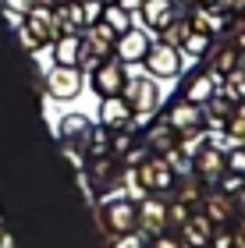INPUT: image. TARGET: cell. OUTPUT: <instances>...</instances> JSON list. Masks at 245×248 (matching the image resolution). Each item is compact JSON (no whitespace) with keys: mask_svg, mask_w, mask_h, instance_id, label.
<instances>
[{"mask_svg":"<svg viewBox=\"0 0 245 248\" xmlns=\"http://www.w3.org/2000/svg\"><path fill=\"white\" fill-rule=\"evenodd\" d=\"M96 223L103 234H135L139 231V206L125 199H103V206L96 209Z\"/></svg>","mask_w":245,"mask_h":248,"instance_id":"cell-1","label":"cell"},{"mask_svg":"<svg viewBox=\"0 0 245 248\" xmlns=\"http://www.w3.org/2000/svg\"><path fill=\"white\" fill-rule=\"evenodd\" d=\"M114 43H117V32L107 29L103 21H93L85 32H82V57H79V71L93 75L103 61H110L114 53Z\"/></svg>","mask_w":245,"mask_h":248,"instance_id":"cell-2","label":"cell"},{"mask_svg":"<svg viewBox=\"0 0 245 248\" xmlns=\"http://www.w3.org/2000/svg\"><path fill=\"white\" fill-rule=\"evenodd\" d=\"M125 103L131 107V121H142L149 114H157L160 107V85L157 78H128L125 82Z\"/></svg>","mask_w":245,"mask_h":248,"instance_id":"cell-3","label":"cell"},{"mask_svg":"<svg viewBox=\"0 0 245 248\" xmlns=\"http://www.w3.org/2000/svg\"><path fill=\"white\" fill-rule=\"evenodd\" d=\"M135 181L149 191V195H157V191H167V188H174L178 181V174H174V167L163 160V156H146L139 167H135Z\"/></svg>","mask_w":245,"mask_h":248,"instance_id":"cell-4","label":"cell"},{"mask_svg":"<svg viewBox=\"0 0 245 248\" xmlns=\"http://www.w3.org/2000/svg\"><path fill=\"white\" fill-rule=\"evenodd\" d=\"M142 61H146V71L153 78H178L181 75V50L167 46V43H149Z\"/></svg>","mask_w":245,"mask_h":248,"instance_id":"cell-5","label":"cell"},{"mask_svg":"<svg viewBox=\"0 0 245 248\" xmlns=\"http://www.w3.org/2000/svg\"><path fill=\"white\" fill-rule=\"evenodd\" d=\"M125 82H128V64H121V61H103L93 71V89L99 96H121L125 93Z\"/></svg>","mask_w":245,"mask_h":248,"instance_id":"cell-6","label":"cell"},{"mask_svg":"<svg viewBox=\"0 0 245 248\" xmlns=\"http://www.w3.org/2000/svg\"><path fill=\"white\" fill-rule=\"evenodd\" d=\"M21 25H25V29L32 32V36H36V39L43 43V46H50V43L61 36V25H57V11H50V7H39V4L32 7L25 18H21Z\"/></svg>","mask_w":245,"mask_h":248,"instance_id":"cell-7","label":"cell"},{"mask_svg":"<svg viewBox=\"0 0 245 248\" xmlns=\"http://www.w3.org/2000/svg\"><path fill=\"white\" fill-rule=\"evenodd\" d=\"M192 163H196V174L203 177L206 185H217L220 177L228 174V153L220 149V145H203Z\"/></svg>","mask_w":245,"mask_h":248,"instance_id":"cell-8","label":"cell"},{"mask_svg":"<svg viewBox=\"0 0 245 248\" xmlns=\"http://www.w3.org/2000/svg\"><path fill=\"white\" fill-rule=\"evenodd\" d=\"M57 135H61V145H75V149H89V139H93V121L85 114H68L61 117L57 124Z\"/></svg>","mask_w":245,"mask_h":248,"instance_id":"cell-9","label":"cell"},{"mask_svg":"<svg viewBox=\"0 0 245 248\" xmlns=\"http://www.w3.org/2000/svg\"><path fill=\"white\" fill-rule=\"evenodd\" d=\"M163 227H167V202L157 195H146L139 202V231L149 238H160Z\"/></svg>","mask_w":245,"mask_h":248,"instance_id":"cell-10","label":"cell"},{"mask_svg":"<svg viewBox=\"0 0 245 248\" xmlns=\"http://www.w3.org/2000/svg\"><path fill=\"white\" fill-rule=\"evenodd\" d=\"M47 93L53 99H75L82 93V71L79 67H53L47 75Z\"/></svg>","mask_w":245,"mask_h":248,"instance_id":"cell-11","label":"cell"},{"mask_svg":"<svg viewBox=\"0 0 245 248\" xmlns=\"http://www.w3.org/2000/svg\"><path fill=\"white\" fill-rule=\"evenodd\" d=\"M146 50H149V39H146V32L131 25L128 32H121L117 43H114V53H117V61L121 64H139L142 57H146Z\"/></svg>","mask_w":245,"mask_h":248,"instance_id":"cell-12","label":"cell"},{"mask_svg":"<svg viewBox=\"0 0 245 248\" xmlns=\"http://www.w3.org/2000/svg\"><path fill=\"white\" fill-rule=\"evenodd\" d=\"M181 15L171 0H142V7H139V18L146 21V29H153V32H163L171 21Z\"/></svg>","mask_w":245,"mask_h":248,"instance_id":"cell-13","label":"cell"},{"mask_svg":"<svg viewBox=\"0 0 245 248\" xmlns=\"http://www.w3.org/2000/svg\"><path fill=\"white\" fill-rule=\"evenodd\" d=\"M206 61H210V75L228 78L231 71H238V67H242V50L228 39V43H220V46L210 50V53H206Z\"/></svg>","mask_w":245,"mask_h":248,"instance_id":"cell-14","label":"cell"},{"mask_svg":"<svg viewBox=\"0 0 245 248\" xmlns=\"http://www.w3.org/2000/svg\"><path fill=\"white\" fill-rule=\"evenodd\" d=\"M178 135H185V131H196V128H203V107H196V103H188V99H181V103H174L171 110H167V117H163Z\"/></svg>","mask_w":245,"mask_h":248,"instance_id":"cell-15","label":"cell"},{"mask_svg":"<svg viewBox=\"0 0 245 248\" xmlns=\"http://www.w3.org/2000/svg\"><path fill=\"white\" fill-rule=\"evenodd\" d=\"M213 241V220L210 217H188L181 223V245L185 248H210Z\"/></svg>","mask_w":245,"mask_h":248,"instance_id":"cell-16","label":"cell"},{"mask_svg":"<svg viewBox=\"0 0 245 248\" xmlns=\"http://www.w3.org/2000/svg\"><path fill=\"white\" fill-rule=\"evenodd\" d=\"M99 121H103V128L125 131V128H131V107L121 96H107L103 103H99Z\"/></svg>","mask_w":245,"mask_h":248,"instance_id":"cell-17","label":"cell"},{"mask_svg":"<svg viewBox=\"0 0 245 248\" xmlns=\"http://www.w3.org/2000/svg\"><path fill=\"white\" fill-rule=\"evenodd\" d=\"M50 57H53V67H79L82 36H57L50 43Z\"/></svg>","mask_w":245,"mask_h":248,"instance_id":"cell-18","label":"cell"},{"mask_svg":"<svg viewBox=\"0 0 245 248\" xmlns=\"http://www.w3.org/2000/svg\"><path fill=\"white\" fill-rule=\"evenodd\" d=\"M203 206H206V217L213 220V223H224L231 217H238V202L235 195H228V191H210V195H203Z\"/></svg>","mask_w":245,"mask_h":248,"instance_id":"cell-19","label":"cell"},{"mask_svg":"<svg viewBox=\"0 0 245 248\" xmlns=\"http://www.w3.org/2000/svg\"><path fill=\"white\" fill-rule=\"evenodd\" d=\"M57 25H61V36H82V32L89 29L85 4H64V7H57Z\"/></svg>","mask_w":245,"mask_h":248,"instance_id":"cell-20","label":"cell"},{"mask_svg":"<svg viewBox=\"0 0 245 248\" xmlns=\"http://www.w3.org/2000/svg\"><path fill=\"white\" fill-rule=\"evenodd\" d=\"M217 93H220V78L206 71V75H196L192 82H188L185 99H188V103H196V107H203V103H210Z\"/></svg>","mask_w":245,"mask_h":248,"instance_id":"cell-21","label":"cell"},{"mask_svg":"<svg viewBox=\"0 0 245 248\" xmlns=\"http://www.w3.org/2000/svg\"><path fill=\"white\" fill-rule=\"evenodd\" d=\"M146 149H149V153H157V156H167L171 149H178V131H174L167 121L153 124L149 135H146Z\"/></svg>","mask_w":245,"mask_h":248,"instance_id":"cell-22","label":"cell"},{"mask_svg":"<svg viewBox=\"0 0 245 248\" xmlns=\"http://www.w3.org/2000/svg\"><path fill=\"white\" fill-rule=\"evenodd\" d=\"M99 21H103L107 29H114L117 36L131 29V15H128V11L121 7V4H103V15H99Z\"/></svg>","mask_w":245,"mask_h":248,"instance_id":"cell-23","label":"cell"},{"mask_svg":"<svg viewBox=\"0 0 245 248\" xmlns=\"http://www.w3.org/2000/svg\"><path fill=\"white\" fill-rule=\"evenodd\" d=\"M220 93H224L231 103H245V67L231 71L228 78H220Z\"/></svg>","mask_w":245,"mask_h":248,"instance_id":"cell-24","label":"cell"},{"mask_svg":"<svg viewBox=\"0 0 245 248\" xmlns=\"http://www.w3.org/2000/svg\"><path fill=\"white\" fill-rule=\"evenodd\" d=\"M210 43H213V36H206V32H192V29H188V36H185V43H181V50H185V57L199 61V57H206V53H210Z\"/></svg>","mask_w":245,"mask_h":248,"instance_id":"cell-25","label":"cell"},{"mask_svg":"<svg viewBox=\"0 0 245 248\" xmlns=\"http://www.w3.org/2000/svg\"><path fill=\"white\" fill-rule=\"evenodd\" d=\"M178 188H181V191H178V202H185V206H188V202H192V206H196V202L199 199H203V191H199V188H203L206 181H203V177H192V174H185V177H178V181H174Z\"/></svg>","mask_w":245,"mask_h":248,"instance_id":"cell-26","label":"cell"},{"mask_svg":"<svg viewBox=\"0 0 245 248\" xmlns=\"http://www.w3.org/2000/svg\"><path fill=\"white\" fill-rule=\"evenodd\" d=\"M185 36H188V18H185V15H178L171 25L160 32V43H167V46H178V50H181Z\"/></svg>","mask_w":245,"mask_h":248,"instance_id":"cell-27","label":"cell"},{"mask_svg":"<svg viewBox=\"0 0 245 248\" xmlns=\"http://www.w3.org/2000/svg\"><path fill=\"white\" fill-rule=\"evenodd\" d=\"M224 135L235 145H245V103H238L235 107V114L228 117V124H224Z\"/></svg>","mask_w":245,"mask_h":248,"instance_id":"cell-28","label":"cell"},{"mask_svg":"<svg viewBox=\"0 0 245 248\" xmlns=\"http://www.w3.org/2000/svg\"><path fill=\"white\" fill-rule=\"evenodd\" d=\"M107 181H114V160L110 156H93V185L103 188Z\"/></svg>","mask_w":245,"mask_h":248,"instance_id":"cell-29","label":"cell"},{"mask_svg":"<svg viewBox=\"0 0 245 248\" xmlns=\"http://www.w3.org/2000/svg\"><path fill=\"white\" fill-rule=\"evenodd\" d=\"M220 191H228V195H238V191L245 188V174H235V170H228L224 177H220Z\"/></svg>","mask_w":245,"mask_h":248,"instance_id":"cell-30","label":"cell"},{"mask_svg":"<svg viewBox=\"0 0 245 248\" xmlns=\"http://www.w3.org/2000/svg\"><path fill=\"white\" fill-rule=\"evenodd\" d=\"M188 217H192V213H188V206H185V202H171V206H167V223H178V227H181V223L188 220Z\"/></svg>","mask_w":245,"mask_h":248,"instance_id":"cell-31","label":"cell"},{"mask_svg":"<svg viewBox=\"0 0 245 248\" xmlns=\"http://www.w3.org/2000/svg\"><path fill=\"white\" fill-rule=\"evenodd\" d=\"M18 43L25 46V53H39V50H43V43H39L36 36H32V32H29L25 25H18Z\"/></svg>","mask_w":245,"mask_h":248,"instance_id":"cell-32","label":"cell"},{"mask_svg":"<svg viewBox=\"0 0 245 248\" xmlns=\"http://www.w3.org/2000/svg\"><path fill=\"white\" fill-rule=\"evenodd\" d=\"M36 4H39V0H4V7H7L15 18H25V15H29V11L36 7Z\"/></svg>","mask_w":245,"mask_h":248,"instance_id":"cell-33","label":"cell"},{"mask_svg":"<svg viewBox=\"0 0 245 248\" xmlns=\"http://www.w3.org/2000/svg\"><path fill=\"white\" fill-rule=\"evenodd\" d=\"M128 145H131V135H128V128H125V131H117V139H114V153L128 156Z\"/></svg>","mask_w":245,"mask_h":248,"instance_id":"cell-34","label":"cell"},{"mask_svg":"<svg viewBox=\"0 0 245 248\" xmlns=\"http://www.w3.org/2000/svg\"><path fill=\"white\" fill-rule=\"evenodd\" d=\"M114 248H142V241L135 238V234H117V241H114Z\"/></svg>","mask_w":245,"mask_h":248,"instance_id":"cell-35","label":"cell"},{"mask_svg":"<svg viewBox=\"0 0 245 248\" xmlns=\"http://www.w3.org/2000/svg\"><path fill=\"white\" fill-rule=\"evenodd\" d=\"M231 241H235V248H245V217L235 223V231H231Z\"/></svg>","mask_w":245,"mask_h":248,"instance_id":"cell-36","label":"cell"},{"mask_svg":"<svg viewBox=\"0 0 245 248\" xmlns=\"http://www.w3.org/2000/svg\"><path fill=\"white\" fill-rule=\"evenodd\" d=\"M153 248H185V245L174 241V238H167V234H160V238H153Z\"/></svg>","mask_w":245,"mask_h":248,"instance_id":"cell-37","label":"cell"},{"mask_svg":"<svg viewBox=\"0 0 245 248\" xmlns=\"http://www.w3.org/2000/svg\"><path fill=\"white\" fill-rule=\"evenodd\" d=\"M224 11H228L231 18H242V15H245V0H228V7H224Z\"/></svg>","mask_w":245,"mask_h":248,"instance_id":"cell-38","label":"cell"},{"mask_svg":"<svg viewBox=\"0 0 245 248\" xmlns=\"http://www.w3.org/2000/svg\"><path fill=\"white\" fill-rule=\"evenodd\" d=\"M210 248H235V241H231V234H213Z\"/></svg>","mask_w":245,"mask_h":248,"instance_id":"cell-39","label":"cell"},{"mask_svg":"<svg viewBox=\"0 0 245 248\" xmlns=\"http://www.w3.org/2000/svg\"><path fill=\"white\" fill-rule=\"evenodd\" d=\"M203 7H210V11H217V15H228V0H203Z\"/></svg>","mask_w":245,"mask_h":248,"instance_id":"cell-40","label":"cell"},{"mask_svg":"<svg viewBox=\"0 0 245 248\" xmlns=\"http://www.w3.org/2000/svg\"><path fill=\"white\" fill-rule=\"evenodd\" d=\"M114 4H121V7L128 11V15H135V11L142 7V0H114Z\"/></svg>","mask_w":245,"mask_h":248,"instance_id":"cell-41","label":"cell"},{"mask_svg":"<svg viewBox=\"0 0 245 248\" xmlns=\"http://www.w3.org/2000/svg\"><path fill=\"white\" fill-rule=\"evenodd\" d=\"M171 4L178 7V11H192V7H199L203 0H171Z\"/></svg>","mask_w":245,"mask_h":248,"instance_id":"cell-42","label":"cell"},{"mask_svg":"<svg viewBox=\"0 0 245 248\" xmlns=\"http://www.w3.org/2000/svg\"><path fill=\"white\" fill-rule=\"evenodd\" d=\"M71 4H89V0H71Z\"/></svg>","mask_w":245,"mask_h":248,"instance_id":"cell-43","label":"cell"}]
</instances>
